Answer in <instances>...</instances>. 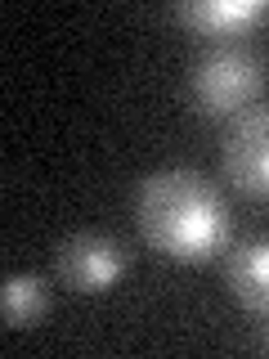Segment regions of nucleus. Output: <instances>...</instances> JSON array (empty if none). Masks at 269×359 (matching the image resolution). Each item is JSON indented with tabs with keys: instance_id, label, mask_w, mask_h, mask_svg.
I'll return each mask as SVG.
<instances>
[{
	"instance_id": "1",
	"label": "nucleus",
	"mask_w": 269,
	"mask_h": 359,
	"mask_svg": "<svg viewBox=\"0 0 269 359\" xmlns=\"http://www.w3.org/2000/svg\"><path fill=\"white\" fill-rule=\"evenodd\" d=\"M134 224L144 243L171 261H207L233 238V207L202 166H157L134 189Z\"/></svg>"
},
{
	"instance_id": "2",
	"label": "nucleus",
	"mask_w": 269,
	"mask_h": 359,
	"mask_svg": "<svg viewBox=\"0 0 269 359\" xmlns=\"http://www.w3.org/2000/svg\"><path fill=\"white\" fill-rule=\"evenodd\" d=\"M188 104L202 117H238L265 90V54L238 41H207L188 63Z\"/></svg>"
},
{
	"instance_id": "3",
	"label": "nucleus",
	"mask_w": 269,
	"mask_h": 359,
	"mask_svg": "<svg viewBox=\"0 0 269 359\" xmlns=\"http://www.w3.org/2000/svg\"><path fill=\"white\" fill-rule=\"evenodd\" d=\"M130 269V247L108 229H76L54 247V274L67 292H108Z\"/></svg>"
},
{
	"instance_id": "4",
	"label": "nucleus",
	"mask_w": 269,
	"mask_h": 359,
	"mask_svg": "<svg viewBox=\"0 0 269 359\" xmlns=\"http://www.w3.org/2000/svg\"><path fill=\"white\" fill-rule=\"evenodd\" d=\"M220 166L233 189L251 198H269V99L229 117L220 140Z\"/></svg>"
},
{
	"instance_id": "5",
	"label": "nucleus",
	"mask_w": 269,
	"mask_h": 359,
	"mask_svg": "<svg viewBox=\"0 0 269 359\" xmlns=\"http://www.w3.org/2000/svg\"><path fill=\"white\" fill-rule=\"evenodd\" d=\"M224 283L247 310L269 314V233H247L224 247Z\"/></svg>"
},
{
	"instance_id": "6",
	"label": "nucleus",
	"mask_w": 269,
	"mask_h": 359,
	"mask_svg": "<svg viewBox=\"0 0 269 359\" xmlns=\"http://www.w3.org/2000/svg\"><path fill=\"white\" fill-rule=\"evenodd\" d=\"M265 0H179L175 18L207 41H238L265 18Z\"/></svg>"
},
{
	"instance_id": "7",
	"label": "nucleus",
	"mask_w": 269,
	"mask_h": 359,
	"mask_svg": "<svg viewBox=\"0 0 269 359\" xmlns=\"http://www.w3.org/2000/svg\"><path fill=\"white\" fill-rule=\"evenodd\" d=\"M45 306H50V287H45L41 274L9 269L0 278V319H5V328H27L32 319L45 314Z\"/></svg>"
},
{
	"instance_id": "8",
	"label": "nucleus",
	"mask_w": 269,
	"mask_h": 359,
	"mask_svg": "<svg viewBox=\"0 0 269 359\" xmlns=\"http://www.w3.org/2000/svg\"><path fill=\"white\" fill-rule=\"evenodd\" d=\"M265 341H269V328H265Z\"/></svg>"
}]
</instances>
